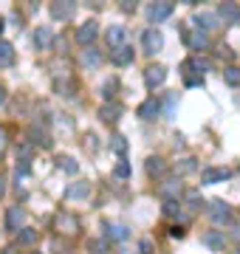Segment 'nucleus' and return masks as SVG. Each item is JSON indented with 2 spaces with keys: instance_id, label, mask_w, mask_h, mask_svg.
<instances>
[{
  "instance_id": "f257e3e1",
  "label": "nucleus",
  "mask_w": 240,
  "mask_h": 254,
  "mask_svg": "<svg viewBox=\"0 0 240 254\" xmlns=\"http://www.w3.org/2000/svg\"><path fill=\"white\" fill-rule=\"evenodd\" d=\"M209 215H212L215 226H229V223H235V212H232V206L229 203H223V200H212Z\"/></svg>"
},
{
  "instance_id": "f03ea898",
  "label": "nucleus",
  "mask_w": 240,
  "mask_h": 254,
  "mask_svg": "<svg viewBox=\"0 0 240 254\" xmlns=\"http://www.w3.org/2000/svg\"><path fill=\"white\" fill-rule=\"evenodd\" d=\"M141 48H144L147 54L161 51V48H164V37H161V31H158V28H147V31L141 34Z\"/></svg>"
},
{
  "instance_id": "7ed1b4c3",
  "label": "nucleus",
  "mask_w": 240,
  "mask_h": 254,
  "mask_svg": "<svg viewBox=\"0 0 240 254\" xmlns=\"http://www.w3.org/2000/svg\"><path fill=\"white\" fill-rule=\"evenodd\" d=\"M99 37V26L93 23V20H88V23H82V26L76 28V43L82 48H91V43Z\"/></svg>"
},
{
  "instance_id": "20e7f679",
  "label": "nucleus",
  "mask_w": 240,
  "mask_h": 254,
  "mask_svg": "<svg viewBox=\"0 0 240 254\" xmlns=\"http://www.w3.org/2000/svg\"><path fill=\"white\" fill-rule=\"evenodd\" d=\"M218 20H221L223 26H235V23H240V6L238 3H221Z\"/></svg>"
},
{
  "instance_id": "39448f33",
  "label": "nucleus",
  "mask_w": 240,
  "mask_h": 254,
  "mask_svg": "<svg viewBox=\"0 0 240 254\" xmlns=\"http://www.w3.org/2000/svg\"><path fill=\"white\" fill-rule=\"evenodd\" d=\"M164 79H167V68L164 65H150L147 71H144L147 88H158V85H164Z\"/></svg>"
},
{
  "instance_id": "423d86ee",
  "label": "nucleus",
  "mask_w": 240,
  "mask_h": 254,
  "mask_svg": "<svg viewBox=\"0 0 240 254\" xmlns=\"http://www.w3.org/2000/svg\"><path fill=\"white\" fill-rule=\"evenodd\" d=\"M173 3H153L147 9V17H150V23H161V20H167L170 14H173Z\"/></svg>"
},
{
  "instance_id": "0eeeda50",
  "label": "nucleus",
  "mask_w": 240,
  "mask_h": 254,
  "mask_svg": "<svg viewBox=\"0 0 240 254\" xmlns=\"http://www.w3.org/2000/svg\"><path fill=\"white\" fill-rule=\"evenodd\" d=\"M74 3H68V0H57V3H51V17L54 20H71L74 17Z\"/></svg>"
},
{
  "instance_id": "6e6552de",
  "label": "nucleus",
  "mask_w": 240,
  "mask_h": 254,
  "mask_svg": "<svg viewBox=\"0 0 240 254\" xmlns=\"http://www.w3.org/2000/svg\"><path fill=\"white\" fill-rule=\"evenodd\" d=\"M57 229H60V232H68V235H76V232H79V220H76L71 212H60V215H57Z\"/></svg>"
},
{
  "instance_id": "1a4fd4ad",
  "label": "nucleus",
  "mask_w": 240,
  "mask_h": 254,
  "mask_svg": "<svg viewBox=\"0 0 240 254\" xmlns=\"http://www.w3.org/2000/svg\"><path fill=\"white\" fill-rule=\"evenodd\" d=\"M111 63L113 65H130L133 63V46H127V43H124V46H119V48H113L111 51Z\"/></svg>"
},
{
  "instance_id": "9d476101",
  "label": "nucleus",
  "mask_w": 240,
  "mask_h": 254,
  "mask_svg": "<svg viewBox=\"0 0 240 254\" xmlns=\"http://www.w3.org/2000/svg\"><path fill=\"white\" fill-rule=\"evenodd\" d=\"M124 37H127V31H124V26H111L108 28V34H105V43H108V48H119L124 46Z\"/></svg>"
},
{
  "instance_id": "9b49d317",
  "label": "nucleus",
  "mask_w": 240,
  "mask_h": 254,
  "mask_svg": "<svg viewBox=\"0 0 240 254\" xmlns=\"http://www.w3.org/2000/svg\"><path fill=\"white\" fill-rule=\"evenodd\" d=\"M229 170H221V167H209V170H203L201 173V184H221L229 178Z\"/></svg>"
},
{
  "instance_id": "f8f14e48",
  "label": "nucleus",
  "mask_w": 240,
  "mask_h": 254,
  "mask_svg": "<svg viewBox=\"0 0 240 254\" xmlns=\"http://www.w3.org/2000/svg\"><path fill=\"white\" fill-rule=\"evenodd\" d=\"M91 195V184L82 181V184H71L68 190H65V198L68 200H79V198H88Z\"/></svg>"
},
{
  "instance_id": "ddd939ff",
  "label": "nucleus",
  "mask_w": 240,
  "mask_h": 254,
  "mask_svg": "<svg viewBox=\"0 0 240 254\" xmlns=\"http://www.w3.org/2000/svg\"><path fill=\"white\" fill-rule=\"evenodd\" d=\"M158 113H161V102H158L156 96L139 105V116H141V119H156Z\"/></svg>"
},
{
  "instance_id": "4468645a",
  "label": "nucleus",
  "mask_w": 240,
  "mask_h": 254,
  "mask_svg": "<svg viewBox=\"0 0 240 254\" xmlns=\"http://www.w3.org/2000/svg\"><path fill=\"white\" fill-rule=\"evenodd\" d=\"M186 46L192 48V51H203V48H209V34L192 31V34H186Z\"/></svg>"
},
{
  "instance_id": "2eb2a0df",
  "label": "nucleus",
  "mask_w": 240,
  "mask_h": 254,
  "mask_svg": "<svg viewBox=\"0 0 240 254\" xmlns=\"http://www.w3.org/2000/svg\"><path fill=\"white\" fill-rule=\"evenodd\" d=\"M20 223H23V209L9 206V212H6V229L9 232H20Z\"/></svg>"
},
{
  "instance_id": "dca6fc26",
  "label": "nucleus",
  "mask_w": 240,
  "mask_h": 254,
  "mask_svg": "<svg viewBox=\"0 0 240 254\" xmlns=\"http://www.w3.org/2000/svg\"><path fill=\"white\" fill-rule=\"evenodd\" d=\"M9 65H14V46L0 40V68H9Z\"/></svg>"
},
{
  "instance_id": "f3484780",
  "label": "nucleus",
  "mask_w": 240,
  "mask_h": 254,
  "mask_svg": "<svg viewBox=\"0 0 240 254\" xmlns=\"http://www.w3.org/2000/svg\"><path fill=\"white\" fill-rule=\"evenodd\" d=\"M144 167H147L150 178H158V175L167 173V161H164V158H156V155H153V158H147V164H144Z\"/></svg>"
},
{
  "instance_id": "a211bd4d",
  "label": "nucleus",
  "mask_w": 240,
  "mask_h": 254,
  "mask_svg": "<svg viewBox=\"0 0 240 254\" xmlns=\"http://www.w3.org/2000/svg\"><path fill=\"white\" fill-rule=\"evenodd\" d=\"M181 192H184V187H181V184H178L176 178H170V181L161 184V195H167V200H176L178 195H181Z\"/></svg>"
},
{
  "instance_id": "6ab92c4d",
  "label": "nucleus",
  "mask_w": 240,
  "mask_h": 254,
  "mask_svg": "<svg viewBox=\"0 0 240 254\" xmlns=\"http://www.w3.org/2000/svg\"><path fill=\"white\" fill-rule=\"evenodd\" d=\"M34 43H37V48H51V43H54V34H51V28L43 26L34 31Z\"/></svg>"
},
{
  "instance_id": "aec40b11",
  "label": "nucleus",
  "mask_w": 240,
  "mask_h": 254,
  "mask_svg": "<svg viewBox=\"0 0 240 254\" xmlns=\"http://www.w3.org/2000/svg\"><path fill=\"white\" fill-rule=\"evenodd\" d=\"M203 243L209 246V249H215V252H223V246H226V237H223L221 232H206V235H203Z\"/></svg>"
},
{
  "instance_id": "412c9836",
  "label": "nucleus",
  "mask_w": 240,
  "mask_h": 254,
  "mask_svg": "<svg viewBox=\"0 0 240 254\" xmlns=\"http://www.w3.org/2000/svg\"><path fill=\"white\" fill-rule=\"evenodd\" d=\"M99 63H102V54L96 51V48H85L82 51V65L85 68H91L93 71V68H99Z\"/></svg>"
},
{
  "instance_id": "4be33fe9",
  "label": "nucleus",
  "mask_w": 240,
  "mask_h": 254,
  "mask_svg": "<svg viewBox=\"0 0 240 254\" xmlns=\"http://www.w3.org/2000/svg\"><path fill=\"white\" fill-rule=\"evenodd\" d=\"M105 237H108V240H127L130 232H127V226H119V223L111 226V223H108V226H105Z\"/></svg>"
},
{
  "instance_id": "5701e85b",
  "label": "nucleus",
  "mask_w": 240,
  "mask_h": 254,
  "mask_svg": "<svg viewBox=\"0 0 240 254\" xmlns=\"http://www.w3.org/2000/svg\"><path fill=\"white\" fill-rule=\"evenodd\" d=\"M218 23H221V20L215 17V14H206V11L198 14V31L203 28V34H206V31H212V28H218Z\"/></svg>"
},
{
  "instance_id": "b1692460",
  "label": "nucleus",
  "mask_w": 240,
  "mask_h": 254,
  "mask_svg": "<svg viewBox=\"0 0 240 254\" xmlns=\"http://www.w3.org/2000/svg\"><path fill=\"white\" fill-rule=\"evenodd\" d=\"M57 167H60L62 173H68V175H76V173H79V164H76L71 155H60V158H57Z\"/></svg>"
},
{
  "instance_id": "393cba45",
  "label": "nucleus",
  "mask_w": 240,
  "mask_h": 254,
  "mask_svg": "<svg viewBox=\"0 0 240 254\" xmlns=\"http://www.w3.org/2000/svg\"><path fill=\"white\" fill-rule=\"evenodd\" d=\"M119 113H121L119 105H102V108H99L102 122H119Z\"/></svg>"
},
{
  "instance_id": "a878e982",
  "label": "nucleus",
  "mask_w": 240,
  "mask_h": 254,
  "mask_svg": "<svg viewBox=\"0 0 240 254\" xmlns=\"http://www.w3.org/2000/svg\"><path fill=\"white\" fill-rule=\"evenodd\" d=\"M37 232L34 229H20L17 232V246H31V243H37Z\"/></svg>"
},
{
  "instance_id": "bb28decb",
  "label": "nucleus",
  "mask_w": 240,
  "mask_h": 254,
  "mask_svg": "<svg viewBox=\"0 0 240 254\" xmlns=\"http://www.w3.org/2000/svg\"><path fill=\"white\" fill-rule=\"evenodd\" d=\"M223 79L229 82V85H240V68H235V65L223 68Z\"/></svg>"
},
{
  "instance_id": "cd10ccee",
  "label": "nucleus",
  "mask_w": 240,
  "mask_h": 254,
  "mask_svg": "<svg viewBox=\"0 0 240 254\" xmlns=\"http://www.w3.org/2000/svg\"><path fill=\"white\" fill-rule=\"evenodd\" d=\"M164 215L167 218H178L181 215V203L178 200H164Z\"/></svg>"
},
{
  "instance_id": "c85d7f7f",
  "label": "nucleus",
  "mask_w": 240,
  "mask_h": 254,
  "mask_svg": "<svg viewBox=\"0 0 240 254\" xmlns=\"http://www.w3.org/2000/svg\"><path fill=\"white\" fill-rule=\"evenodd\" d=\"M31 136H34V141H37V144H43V147H51V138H48L46 133L40 130V127H34V130H31Z\"/></svg>"
},
{
  "instance_id": "c756f323",
  "label": "nucleus",
  "mask_w": 240,
  "mask_h": 254,
  "mask_svg": "<svg viewBox=\"0 0 240 254\" xmlns=\"http://www.w3.org/2000/svg\"><path fill=\"white\" fill-rule=\"evenodd\" d=\"M186 203H189V209H198V206H203V200H201V195L198 192H186Z\"/></svg>"
},
{
  "instance_id": "7c9ffc66",
  "label": "nucleus",
  "mask_w": 240,
  "mask_h": 254,
  "mask_svg": "<svg viewBox=\"0 0 240 254\" xmlns=\"http://www.w3.org/2000/svg\"><path fill=\"white\" fill-rule=\"evenodd\" d=\"M111 147L116 150V153H124V150H127V141H124V136H113L111 138Z\"/></svg>"
},
{
  "instance_id": "2f4dec72",
  "label": "nucleus",
  "mask_w": 240,
  "mask_h": 254,
  "mask_svg": "<svg viewBox=\"0 0 240 254\" xmlns=\"http://www.w3.org/2000/svg\"><path fill=\"white\" fill-rule=\"evenodd\" d=\"M176 170H178V173H192V170H195V158H184Z\"/></svg>"
},
{
  "instance_id": "473e14b6",
  "label": "nucleus",
  "mask_w": 240,
  "mask_h": 254,
  "mask_svg": "<svg viewBox=\"0 0 240 254\" xmlns=\"http://www.w3.org/2000/svg\"><path fill=\"white\" fill-rule=\"evenodd\" d=\"M130 175V164L127 161H119L116 164V178H127Z\"/></svg>"
},
{
  "instance_id": "72a5a7b5",
  "label": "nucleus",
  "mask_w": 240,
  "mask_h": 254,
  "mask_svg": "<svg viewBox=\"0 0 240 254\" xmlns=\"http://www.w3.org/2000/svg\"><path fill=\"white\" fill-rule=\"evenodd\" d=\"M28 170H31V164H28V158H23V161L17 164V181L23 178V175H28Z\"/></svg>"
},
{
  "instance_id": "f704fd0d",
  "label": "nucleus",
  "mask_w": 240,
  "mask_h": 254,
  "mask_svg": "<svg viewBox=\"0 0 240 254\" xmlns=\"http://www.w3.org/2000/svg\"><path fill=\"white\" fill-rule=\"evenodd\" d=\"M141 254H153V243H150V240H141Z\"/></svg>"
},
{
  "instance_id": "c9c22d12",
  "label": "nucleus",
  "mask_w": 240,
  "mask_h": 254,
  "mask_svg": "<svg viewBox=\"0 0 240 254\" xmlns=\"http://www.w3.org/2000/svg\"><path fill=\"white\" fill-rule=\"evenodd\" d=\"M170 235H173V237H184L186 232H184V229H181V226H173V229H170Z\"/></svg>"
},
{
  "instance_id": "e433bc0d",
  "label": "nucleus",
  "mask_w": 240,
  "mask_h": 254,
  "mask_svg": "<svg viewBox=\"0 0 240 254\" xmlns=\"http://www.w3.org/2000/svg\"><path fill=\"white\" fill-rule=\"evenodd\" d=\"M218 57H226V60H232V57H235V54H232V51H229V48H226V46H221V51H218Z\"/></svg>"
},
{
  "instance_id": "4c0bfd02",
  "label": "nucleus",
  "mask_w": 240,
  "mask_h": 254,
  "mask_svg": "<svg viewBox=\"0 0 240 254\" xmlns=\"http://www.w3.org/2000/svg\"><path fill=\"white\" fill-rule=\"evenodd\" d=\"M6 195V175H0V198Z\"/></svg>"
},
{
  "instance_id": "58836bf2",
  "label": "nucleus",
  "mask_w": 240,
  "mask_h": 254,
  "mask_svg": "<svg viewBox=\"0 0 240 254\" xmlns=\"http://www.w3.org/2000/svg\"><path fill=\"white\" fill-rule=\"evenodd\" d=\"M3 102H6V88L0 85V105H3Z\"/></svg>"
},
{
  "instance_id": "ea45409f",
  "label": "nucleus",
  "mask_w": 240,
  "mask_h": 254,
  "mask_svg": "<svg viewBox=\"0 0 240 254\" xmlns=\"http://www.w3.org/2000/svg\"><path fill=\"white\" fill-rule=\"evenodd\" d=\"M3 138H6V133H3V127H0V147H3Z\"/></svg>"
},
{
  "instance_id": "a19ab883",
  "label": "nucleus",
  "mask_w": 240,
  "mask_h": 254,
  "mask_svg": "<svg viewBox=\"0 0 240 254\" xmlns=\"http://www.w3.org/2000/svg\"><path fill=\"white\" fill-rule=\"evenodd\" d=\"M3 28H6V23H3V17H0V34H3Z\"/></svg>"
},
{
  "instance_id": "79ce46f5",
  "label": "nucleus",
  "mask_w": 240,
  "mask_h": 254,
  "mask_svg": "<svg viewBox=\"0 0 240 254\" xmlns=\"http://www.w3.org/2000/svg\"><path fill=\"white\" fill-rule=\"evenodd\" d=\"M28 254H40V252H28Z\"/></svg>"
},
{
  "instance_id": "37998d69",
  "label": "nucleus",
  "mask_w": 240,
  "mask_h": 254,
  "mask_svg": "<svg viewBox=\"0 0 240 254\" xmlns=\"http://www.w3.org/2000/svg\"><path fill=\"white\" fill-rule=\"evenodd\" d=\"M235 254H240V249H238V252H235Z\"/></svg>"
}]
</instances>
